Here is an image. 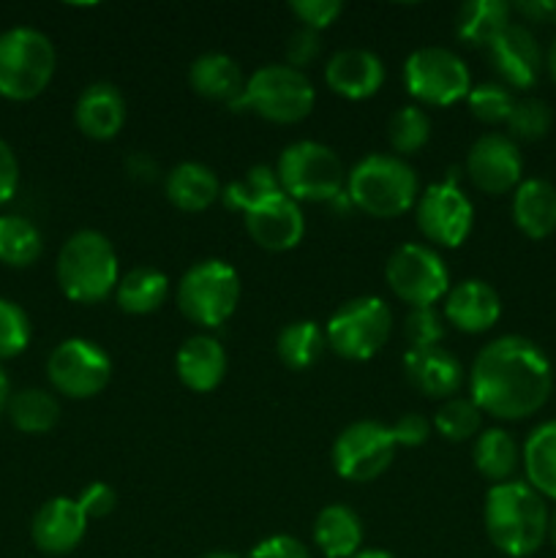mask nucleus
<instances>
[{
	"mask_svg": "<svg viewBox=\"0 0 556 558\" xmlns=\"http://www.w3.org/2000/svg\"><path fill=\"white\" fill-rule=\"evenodd\" d=\"M474 407L496 420H523L545 407L554 371L543 349L523 336H501L480 349L469 374Z\"/></svg>",
	"mask_w": 556,
	"mask_h": 558,
	"instance_id": "f257e3e1",
	"label": "nucleus"
},
{
	"mask_svg": "<svg viewBox=\"0 0 556 558\" xmlns=\"http://www.w3.org/2000/svg\"><path fill=\"white\" fill-rule=\"evenodd\" d=\"M548 507L529 483L491 485L485 494V534L499 554L527 558L548 537Z\"/></svg>",
	"mask_w": 556,
	"mask_h": 558,
	"instance_id": "f03ea898",
	"label": "nucleus"
},
{
	"mask_svg": "<svg viewBox=\"0 0 556 558\" xmlns=\"http://www.w3.org/2000/svg\"><path fill=\"white\" fill-rule=\"evenodd\" d=\"M55 272L65 298L82 305L101 303L120 281L118 254L107 234L96 229H80L65 240Z\"/></svg>",
	"mask_w": 556,
	"mask_h": 558,
	"instance_id": "7ed1b4c3",
	"label": "nucleus"
},
{
	"mask_svg": "<svg viewBox=\"0 0 556 558\" xmlns=\"http://www.w3.org/2000/svg\"><path fill=\"white\" fill-rule=\"evenodd\" d=\"M347 196L365 216L398 218L418 199V174L403 158L374 153L347 174Z\"/></svg>",
	"mask_w": 556,
	"mask_h": 558,
	"instance_id": "20e7f679",
	"label": "nucleus"
},
{
	"mask_svg": "<svg viewBox=\"0 0 556 558\" xmlns=\"http://www.w3.org/2000/svg\"><path fill=\"white\" fill-rule=\"evenodd\" d=\"M58 65L52 41L33 27H14L0 36V96L31 101L49 87Z\"/></svg>",
	"mask_w": 556,
	"mask_h": 558,
	"instance_id": "39448f33",
	"label": "nucleus"
},
{
	"mask_svg": "<svg viewBox=\"0 0 556 558\" xmlns=\"http://www.w3.org/2000/svg\"><path fill=\"white\" fill-rule=\"evenodd\" d=\"M316 101L314 85L303 71L292 65H262L245 80L240 109H251L267 123L292 125L311 114Z\"/></svg>",
	"mask_w": 556,
	"mask_h": 558,
	"instance_id": "423d86ee",
	"label": "nucleus"
},
{
	"mask_svg": "<svg viewBox=\"0 0 556 558\" xmlns=\"http://www.w3.org/2000/svg\"><path fill=\"white\" fill-rule=\"evenodd\" d=\"M278 185L289 199L300 202H333L343 194V163L336 150L322 142H292L278 158Z\"/></svg>",
	"mask_w": 556,
	"mask_h": 558,
	"instance_id": "0eeeda50",
	"label": "nucleus"
},
{
	"mask_svg": "<svg viewBox=\"0 0 556 558\" xmlns=\"http://www.w3.org/2000/svg\"><path fill=\"white\" fill-rule=\"evenodd\" d=\"M178 308L200 327H221L240 303V278L223 259H205L183 272L178 283Z\"/></svg>",
	"mask_w": 556,
	"mask_h": 558,
	"instance_id": "6e6552de",
	"label": "nucleus"
},
{
	"mask_svg": "<svg viewBox=\"0 0 556 558\" xmlns=\"http://www.w3.org/2000/svg\"><path fill=\"white\" fill-rule=\"evenodd\" d=\"M390 332L392 314L379 298L347 300L325 325L327 349L352 363H363L379 354Z\"/></svg>",
	"mask_w": 556,
	"mask_h": 558,
	"instance_id": "1a4fd4ad",
	"label": "nucleus"
},
{
	"mask_svg": "<svg viewBox=\"0 0 556 558\" xmlns=\"http://www.w3.org/2000/svg\"><path fill=\"white\" fill-rule=\"evenodd\" d=\"M403 85L409 96L428 107H450L472 90L467 63L452 49L423 47L403 63Z\"/></svg>",
	"mask_w": 556,
	"mask_h": 558,
	"instance_id": "9d476101",
	"label": "nucleus"
},
{
	"mask_svg": "<svg viewBox=\"0 0 556 558\" xmlns=\"http://www.w3.org/2000/svg\"><path fill=\"white\" fill-rule=\"evenodd\" d=\"M385 278L392 294L412 308H434V303H439L450 292L445 262L423 243H407L392 251Z\"/></svg>",
	"mask_w": 556,
	"mask_h": 558,
	"instance_id": "9b49d317",
	"label": "nucleus"
},
{
	"mask_svg": "<svg viewBox=\"0 0 556 558\" xmlns=\"http://www.w3.org/2000/svg\"><path fill=\"white\" fill-rule=\"evenodd\" d=\"M396 447L387 425L360 420L347 425L333 441V469L349 483H371L390 469Z\"/></svg>",
	"mask_w": 556,
	"mask_h": 558,
	"instance_id": "f8f14e48",
	"label": "nucleus"
},
{
	"mask_svg": "<svg viewBox=\"0 0 556 558\" xmlns=\"http://www.w3.org/2000/svg\"><path fill=\"white\" fill-rule=\"evenodd\" d=\"M47 376L60 396L85 401V398H96L109 385L112 360L98 343L69 338L49 354Z\"/></svg>",
	"mask_w": 556,
	"mask_h": 558,
	"instance_id": "ddd939ff",
	"label": "nucleus"
},
{
	"mask_svg": "<svg viewBox=\"0 0 556 558\" xmlns=\"http://www.w3.org/2000/svg\"><path fill=\"white\" fill-rule=\"evenodd\" d=\"M474 223V207L452 178L434 183L418 199V227L425 240L445 248H458L469 238Z\"/></svg>",
	"mask_w": 556,
	"mask_h": 558,
	"instance_id": "4468645a",
	"label": "nucleus"
},
{
	"mask_svg": "<svg viewBox=\"0 0 556 558\" xmlns=\"http://www.w3.org/2000/svg\"><path fill=\"white\" fill-rule=\"evenodd\" d=\"M467 178L483 194H507L521 185L523 161L518 145L505 134H485L469 147Z\"/></svg>",
	"mask_w": 556,
	"mask_h": 558,
	"instance_id": "2eb2a0df",
	"label": "nucleus"
},
{
	"mask_svg": "<svg viewBox=\"0 0 556 558\" xmlns=\"http://www.w3.org/2000/svg\"><path fill=\"white\" fill-rule=\"evenodd\" d=\"M245 232L265 251H276V254L292 251L305 234L303 210L283 191H276L245 213Z\"/></svg>",
	"mask_w": 556,
	"mask_h": 558,
	"instance_id": "dca6fc26",
	"label": "nucleus"
},
{
	"mask_svg": "<svg viewBox=\"0 0 556 558\" xmlns=\"http://www.w3.org/2000/svg\"><path fill=\"white\" fill-rule=\"evenodd\" d=\"M87 532V515L82 512L80 501L69 496L49 499L36 512L31 526L33 545L47 556H65L82 543Z\"/></svg>",
	"mask_w": 556,
	"mask_h": 558,
	"instance_id": "f3484780",
	"label": "nucleus"
},
{
	"mask_svg": "<svg viewBox=\"0 0 556 558\" xmlns=\"http://www.w3.org/2000/svg\"><path fill=\"white\" fill-rule=\"evenodd\" d=\"M488 60L494 65L501 82L518 90H527L537 82L543 69V52H540L537 38L523 25H510L494 44L488 47Z\"/></svg>",
	"mask_w": 556,
	"mask_h": 558,
	"instance_id": "a211bd4d",
	"label": "nucleus"
},
{
	"mask_svg": "<svg viewBox=\"0 0 556 558\" xmlns=\"http://www.w3.org/2000/svg\"><path fill=\"white\" fill-rule=\"evenodd\" d=\"M325 82L336 96L363 101L379 93L385 82V65L368 49H341L327 60Z\"/></svg>",
	"mask_w": 556,
	"mask_h": 558,
	"instance_id": "6ab92c4d",
	"label": "nucleus"
},
{
	"mask_svg": "<svg viewBox=\"0 0 556 558\" xmlns=\"http://www.w3.org/2000/svg\"><path fill=\"white\" fill-rule=\"evenodd\" d=\"M501 316V300L491 283L469 278L452 287L445 298V319L461 332L491 330Z\"/></svg>",
	"mask_w": 556,
	"mask_h": 558,
	"instance_id": "aec40b11",
	"label": "nucleus"
},
{
	"mask_svg": "<svg viewBox=\"0 0 556 558\" xmlns=\"http://www.w3.org/2000/svg\"><path fill=\"white\" fill-rule=\"evenodd\" d=\"M403 371L409 385L425 398H456L463 381V368L447 349L425 347L403 354Z\"/></svg>",
	"mask_w": 556,
	"mask_h": 558,
	"instance_id": "412c9836",
	"label": "nucleus"
},
{
	"mask_svg": "<svg viewBox=\"0 0 556 558\" xmlns=\"http://www.w3.org/2000/svg\"><path fill=\"white\" fill-rule=\"evenodd\" d=\"M76 129L96 142H109L125 123V98L109 82H93L74 109Z\"/></svg>",
	"mask_w": 556,
	"mask_h": 558,
	"instance_id": "4be33fe9",
	"label": "nucleus"
},
{
	"mask_svg": "<svg viewBox=\"0 0 556 558\" xmlns=\"http://www.w3.org/2000/svg\"><path fill=\"white\" fill-rule=\"evenodd\" d=\"M189 85L207 101L227 104L229 109H238L240 112L245 80L238 60H232L229 54L207 52L196 58L189 69Z\"/></svg>",
	"mask_w": 556,
	"mask_h": 558,
	"instance_id": "5701e85b",
	"label": "nucleus"
},
{
	"mask_svg": "<svg viewBox=\"0 0 556 558\" xmlns=\"http://www.w3.org/2000/svg\"><path fill=\"white\" fill-rule=\"evenodd\" d=\"M174 368L191 392H213L227 376V352L213 336H191L178 349Z\"/></svg>",
	"mask_w": 556,
	"mask_h": 558,
	"instance_id": "b1692460",
	"label": "nucleus"
},
{
	"mask_svg": "<svg viewBox=\"0 0 556 558\" xmlns=\"http://www.w3.org/2000/svg\"><path fill=\"white\" fill-rule=\"evenodd\" d=\"M512 221L527 238L543 240L556 229V189L548 180H523L512 196Z\"/></svg>",
	"mask_w": 556,
	"mask_h": 558,
	"instance_id": "393cba45",
	"label": "nucleus"
},
{
	"mask_svg": "<svg viewBox=\"0 0 556 558\" xmlns=\"http://www.w3.org/2000/svg\"><path fill=\"white\" fill-rule=\"evenodd\" d=\"M314 543L327 558H354L363 545V521L347 505H330L316 515Z\"/></svg>",
	"mask_w": 556,
	"mask_h": 558,
	"instance_id": "a878e982",
	"label": "nucleus"
},
{
	"mask_svg": "<svg viewBox=\"0 0 556 558\" xmlns=\"http://www.w3.org/2000/svg\"><path fill=\"white\" fill-rule=\"evenodd\" d=\"M167 199L183 213H205L207 207H213V202L221 199V185L210 167L185 161L169 172Z\"/></svg>",
	"mask_w": 556,
	"mask_h": 558,
	"instance_id": "bb28decb",
	"label": "nucleus"
},
{
	"mask_svg": "<svg viewBox=\"0 0 556 558\" xmlns=\"http://www.w3.org/2000/svg\"><path fill=\"white\" fill-rule=\"evenodd\" d=\"M510 11L512 5L505 3V0H469L458 11V38L463 44H469V47L488 49L512 25Z\"/></svg>",
	"mask_w": 556,
	"mask_h": 558,
	"instance_id": "cd10ccee",
	"label": "nucleus"
},
{
	"mask_svg": "<svg viewBox=\"0 0 556 558\" xmlns=\"http://www.w3.org/2000/svg\"><path fill=\"white\" fill-rule=\"evenodd\" d=\"M521 461L529 485L543 499L556 501V420L543 423L529 434Z\"/></svg>",
	"mask_w": 556,
	"mask_h": 558,
	"instance_id": "c85d7f7f",
	"label": "nucleus"
},
{
	"mask_svg": "<svg viewBox=\"0 0 556 558\" xmlns=\"http://www.w3.org/2000/svg\"><path fill=\"white\" fill-rule=\"evenodd\" d=\"M169 281L161 270L153 267H134L118 281L114 298H118L120 311L134 316H147L167 303Z\"/></svg>",
	"mask_w": 556,
	"mask_h": 558,
	"instance_id": "c756f323",
	"label": "nucleus"
},
{
	"mask_svg": "<svg viewBox=\"0 0 556 558\" xmlns=\"http://www.w3.org/2000/svg\"><path fill=\"white\" fill-rule=\"evenodd\" d=\"M472 461L474 469H478L485 480L499 485L510 483L518 463H521V452H518L516 439H512L507 430L491 428L485 430V434H480L478 441H474Z\"/></svg>",
	"mask_w": 556,
	"mask_h": 558,
	"instance_id": "7c9ffc66",
	"label": "nucleus"
},
{
	"mask_svg": "<svg viewBox=\"0 0 556 558\" xmlns=\"http://www.w3.org/2000/svg\"><path fill=\"white\" fill-rule=\"evenodd\" d=\"M327 349V336L316 322H292L278 332L276 352L281 363L292 371H309L322 360Z\"/></svg>",
	"mask_w": 556,
	"mask_h": 558,
	"instance_id": "2f4dec72",
	"label": "nucleus"
},
{
	"mask_svg": "<svg viewBox=\"0 0 556 558\" xmlns=\"http://www.w3.org/2000/svg\"><path fill=\"white\" fill-rule=\"evenodd\" d=\"M9 412L11 425L22 434H47L58 425L60 420V403L52 392L38 390V387H27V390L14 392L9 398Z\"/></svg>",
	"mask_w": 556,
	"mask_h": 558,
	"instance_id": "473e14b6",
	"label": "nucleus"
},
{
	"mask_svg": "<svg viewBox=\"0 0 556 558\" xmlns=\"http://www.w3.org/2000/svg\"><path fill=\"white\" fill-rule=\"evenodd\" d=\"M41 256V232L22 216H0V262L31 267Z\"/></svg>",
	"mask_w": 556,
	"mask_h": 558,
	"instance_id": "72a5a7b5",
	"label": "nucleus"
},
{
	"mask_svg": "<svg viewBox=\"0 0 556 558\" xmlns=\"http://www.w3.org/2000/svg\"><path fill=\"white\" fill-rule=\"evenodd\" d=\"M276 191H281L276 169L259 163V167H251L249 172H245L243 180H234V183H229L227 189L221 191V199H223V205H227V210L243 213L245 216L251 207H256L259 202H265L267 196H273Z\"/></svg>",
	"mask_w": 556,
	"mask_h": 558,
	"instance_id": "f704fd0d",
	"label": "nucleus"
},
{
	"mask_svg": "<svg viewBox=\"0 0 556 558\" xmlns=\"http://www.w3.org/2000/svg\"><path fill=\"white\" fill-rule=\"evenodd\" d=\"M390 147L401 156H414L431 140V118L420 107H401L387 123Z\"/></svg>",
	"mask_w": 556,
	"mask_h": 558,
	"instance_id": "c9c22d12",
	"label": "nucleus"
},
{
	"mask_svg": "<svg viewBox=\"0 0 556 558\" xmlns=\"http://www.w3.org/2000/svg\"><path fill=\"white\" fill-rule=\"evenodd\" d=\"M483 412L474 407L472 398H447L434 414V428L447 441H467L480 430Z\"/></svg>",
	"mask_w": 556,
	"mask_h": 558,
	"instance_id": "e433bc0d",
	"label": "nucleus"
},
{
	"mask_svg": "<svg viewBox=\"0 0 556 558\" xmlns=\"http://www.w3.org/2000/svg\"><path fill=\"white\" fill-rule=\"evenodd\" d=\"M469 112L485 125H499L507 123L516 107V98L507 90L505 85H496V82H483V85L472 87L467 96Z\"/></svg>",
	"mask_w": 556,
	"mask_h": 558,
	"instance_id": "4c0bfd02",
	"label": "nucleus"
},
{
	"mask_svg": "<svg viewBox=\"0 0 556 558\" xmlns=\"http://www.w3.org/2000/svg\"><path fill=\"white\" fill-rule=\"evenodd\" d=\"M551 123H554V112H551L548 104L540 101V98H523V101H516V107H512L507 131H510L512 142H537L548 134Z\"/></svg>",
	"mask_w": 556,
	"mask_h": 558,
	"instance_id": "58836bf2",
	"label": "nucleus"
},
{
	"mask_svg": "<svg viewBox=\"0 0 556 558\" xmlns=\"http://www.w3.org/2000/svg\"><path fill=\"white\" fill-rule=\"evenodd\" d=\"M31 343V319L11 300L0 298V360L22 354Z\"/></svg>",
	"mask_w": 556,
	"mask_h": 558,
	"instance_id": "ea45409f",
	"label": "nucleus"
},
{
	"mask_svg": "<svg viewBox=\"0 0 556 558\" xmlns=\"http://www.w3.org/2000/svg\"><path fill=\"white\" fill-rule=\"evenodd\" d=\"M403 336L412 343V349L439 347L445 338V319L436 308H412L403 319Z\"/></svg>",
	"mask_w": 556,
	"mask_h": 558,
	"instance_id": "a19ab883",
	"label": "nucleus"
},
{
	"mask_svg": "<svg viewBox=\"0 0 556 558\" xmlns=\"http://www.w3.org/2000/svg\"><path fill=\"white\" fill-rule=\"evenodd\" d=\"M289 11L298 16L300 27H309V31L319 33L338 20V14L343 11V3H338V0H292Z\"/></svg>",
	"mask_w": 556,
	"mask_h": 558,
	"instance_id": "79ce46f5",
	"label": "nucleus"
},
{
	"mask_svg": "<svg viewBox=\"0 0 556 558\" xmlns=\"http://www.w3.org/2000/svg\"><path fill=\"white\" fill-rule=\"evenodd\" d=\"M322 52V38L316 31H309V27H298V31L289 36L287 41V60L292 69H303V65L314 63Z\"/></svg>",
	"mask_w": 556,
	"mask_h": 558,
	"instance_id": "37998d69",
	"label": "nucleus"
},
{
	"mask_svg": "<svg viewBox=\"0 0 556 558\" xmlns=\"http://www.w3.org/2000/svg\"><path fill=\"white\" fill-rule=\"evenodd\" d=\"M76 501H80L82 512H85L87 521H90V518H107L109 512L114 510V505H118V494H114L112 485L90 483L82 490Z\"/></svg>",
	"mask_w": 556,
	"mask_h": 558,
	"instance_id": "c03bdc74",
	"label": "nucleus"
},
{
	"mask_svg": "<svg viewBox=\"0 0 556 558\" xmlns=\"http://www.w3.org/2000/svg\"><path fill=\"white\" fill-rule=\"evenodd\" d=\"M392 439H396L398 447H420L428 441L431 434V423L428 417L418 412H409L398 417V423L392 425Z\"/></svg>",
	"mask_w": 556,
	"mask_h": 558,
	"instance_id": "a18cd8bd",
	"label": "nucleus"
},
{
	"mask_svg": "<svg viewBox=\"0 0 556 558\" xmlns=\"http://www.w3.org/2000/svg\"><path fill=\"white\" fill-rule=\"evenodd\" d=\"M249 558H311L309 548H305L300 539L289 537V534H276V537H267L251 550Z\"/></svg>",
	"mask_w": 556,
	"mask_h": 558,
	"instance_id": "49530a36",
	"label": "nucleus"
},
{
	"mask_svg": "<svg viewBox=\"0 0 556 558\" xmlns=\"http://www.w3.org/2000/svg\"><path fill=\"white\" fill-rule=\"evenodd\" d=\"M16 185H20V163L9 142L0 136V205L16 194Z\"/></svg>",
	"mask_w": 556,
	"mask_h": 558,
	"instance_id": "de8ad7c7",
	"label": "nucleus"
},
{
	"mask_svg": "<svg viewBox=\"0 0 556 558\" xmlns=\"http://www.w3.org/2000/svg\"><path fill=\"white\" fill-rule=\"evenodd\" d=\"M123 167L129 178L136 180V183H156L158 174H161L158 172V163L147 153H131Z\"/></svg>",
	"mask_w": 556,
	"mask_h": 558,
	"instance_id": "09e8293b",
	"label": "nucleus"
},
{
	"mask_svg": "<svg viewBox=\"0 0 556 558\" xmlns=\"http://www.w3.org/2000/svg\"><path fill=\"white\" fill-rule=\"evenodd\" d=\"M516 11L532 22H554L556 25V0H521Z\"/></svg>",
	"mask_w": 556,
	"mask_h": 558,
	"instance_id": "8fccbe9b",
	"label": "nucleus"
},
{
	"mask_svg": "<svg viewBox=\"0 0 556 558\" xmlns=\"http://www.w3.org/2000/svg\"><path fill=\"white\" fill-rule=\"evenodd\" d=\"M9 398H11V387H9V376H5V371L0 368V412H3L5 407H9Z\"/></svg>",
	"mask_w": 556,
	"mask_h": 558,
	"instance_id": "3c124183",
	"label": "nucleus"
},
{
	"mask_svg": "<svg viewBox=\"0 0 556 558\" xmlns=\"http://www.w3.org/2000/svg\"><path fill=\"white\" fill-rule=\"evenodd\" d=\"M354 558H398V556L387 554V550H360Z\"/></svg>",
	"mask_w": 556,
	"mask_h": 558,
	"instance_id": "603ef678",
	"label": "nucleus"
},
{
	"mask_svg": "<svg viewBox=\"0 0 556 558\" xmlns=\"http://www.w3.org/2000/svg\"><path fill=\"white\" fill-rule=\"evenodd\" d=\"M548 71H551V76H554V82H556V38H554V44H551V49H548Z\"/></svg>",
	"mask_w": 556,
	"mask_h": 558,
	"instance_id": "864d4df0",
	"label": "nucleus"
},
{
	"mask_svg": "<svg viewBox=\"0 0 556 558\" xmlns=\"http://www.w3.org/2000/svg\"><path fill=\"white\" fill-rule=\"evenodd\" d=\"M200 558H240V556L232 554V550H210V554H205Z\"/></svg>",
	"mask_w": 556,
	"mask_h": 558,
	"instance_id": "5fc2aeb1",
	"label": "nucleus"
},
{
	"mask_svg": "<svg viewBox=\"0 0 556 558\" xmlns=\"http://www.w3.org/2000/svg\"><path fill=\"white\" fill-rule=\"evenodd\" d=\"M548 537H551V543H554V548H556V512L548 518Z\"/></svg>",
	"mask_w": 556,
	"mask_h": 558,
	"instance_id": "6e6d98bb",
	"label": "nucleus"
}]
</instances>
